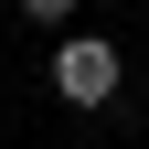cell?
Listing matches in <instances>:
<instances>
[{"mask_svg":"<svg viewBox=\"0 0 149 149\" xmlns=\"http://www.w3.org/2000/svg\"><path fill=\"white\" fill-rule=\"evenodd\" d=\"M128 85V53L117 43H96V32H64V43H53V96L64 107H107Z\"/></svg>","mask_w":149,"mask_h":149,"instance_id":"1","label":"cell"},{"mask_svg":"<svg viewBox=\"0 0 149 149\" xmlns=\"http://www.w3.org/2000/svg\"><path fill=\"white\" fill-rule=\"evenodd\" d=\"M22 11H32V22H53V32L74 22V0H22Z\"/></svg>","mask_w":149,"mask_h":149,"instance_id":"2","label":"cell"}]
</instances>
